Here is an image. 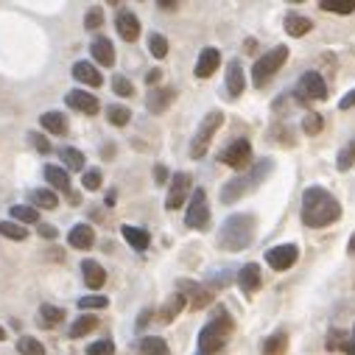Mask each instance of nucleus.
Returning <instances> with one entry per match:
<instances>
[{
  "mask_svg": "<svg viewBox=\"0 0 355 355\" xmlns=\"http://www.w3.org/2000/svg\"><path fill=\"white\" fill-rule=\"evenodd\" d=\"M341 219V204L325 188L311 185L302 193V224L311 230H322Z\"/></svg>",
  "mask_w": 355,
  "mask_h": 355,
  "instance_id": "nucleus-1",
  "label": "nucleus"
},
{
  "mask_svg": "<svg viewBox=\"0 0 355 355\" xmlns=\"http://www.w3.org/2000/svg\"><path fill=\"white\" fill-rule=\"evenodd\" d=\"M233 327H235V322H233V316L224 311V308H219L216 311V316H212L204 327H201V333H199V341H196V355H219L224 347H227V341H230V336H233Z\"/></svg>",
  "mask_w": 355,
  "mask_h": 355,
  "instance_id": "nucleus-2",
  "label": "nucleus"
},
{
  "mask_svg": "<svg viewBox=\"0 0 355 355\" xmlns=\"http://www.w3.org/2000/svg\"><path fill=\"white\" fill-rule=\"evenodd\" d=\"M255 230H257V219L252 212H235L230 216L219 233V246L227 249V252H244L252 238H255Z\"/></svg>",
  "mask_w": 355,
  "mask_h": 355,
  "instance_id": "nucleus-3",
  "label": "nucleus"
},
{
  "mask_svg": "<svg viewBox=\"0 0 355 355\" xmlns=\"http://www.w3.org/2000/svg\"><path fill=\"white\" fill-rule=\"evenodd\" d=\"M271 168H274V160H271V157L257 160L252 168H246V174H241V176H235V179H230V182L224 185V190H221V201H224V204L238 201V199H241V196H246L252 188L263 185V182L268 179Z\"/></svg>",
  "mask_w": 355,
  "mask_h": 355,
  "instance_id": "nucleus-4",
  "label": "nucleus"
},
{
  "mask_svg": "<svg viewBox=\"0 0 355 355\" xmlns=\"http://www.w3.org/2000/svg\"><path fill=\"white\" fill-rule=\"evenodd\" d=\"M289 62V48L286 45H277V48H271L268 53H263L255 64H252V84L260 90V87H266L274 76H277V70Z\"/></svg>",
  "mask_w": 355,
  "mask_h": 355,
  "instance_id": "nucleus-5",
  "label": "nucleus"
},
{
  "mask_svg": "<svg viewBox=\"0 0 355 355\" xmlns=\"http://www.w3.org/2000/svg\"><path fill=\"white\" fill-rule=\"evenodd\" d=\"M221 123H224V112H221V109H212V112L204 115V120L199 123V129H196V134H193V140H190V157H193V160H201V157L207 154V149H210V143H212V134L219 131Z\"/></svg>",
  "mask_w": 355,
  "mask_h": 355,
  "instance_id": "nucleus-6",
  "label": "nucleus"
},
{
  "mask_svg": "<svg viewBox=\"0 0 355 355\" xmlns=\"http://www.w3.org/2000/svg\"><path fill=\"white\" fill-rule=\"evenodd\" d=\"M185 224L190 230H207L210 227V204H207L204 188H193L190 190V204H188V212H185Z\"/></svg>",
  "mask_w": 355,
  "mask_h": 355,
  "instance_id": "nucleus-7",
  "label": "nucleus"
},
{
  "mask_svg": "<svg viewBox=\"0 0 355 355\" xmlns=\"http://www.w3.org/2000/svg\"><path fill=\"white\" fill-rule=\"evenodd\" d=\"M221 163H227L230 168H235L238 174H244L252 163V143L246 137H238V140H230V143L224 146V152L219 154Z\"/></svg>",
  "mask_w": 355,
  "mask_h": 355,
  "instance_id": "nucleus-8",
  "label": "nucleus"
},
{
  "mask_svg": "<svg viewBox=\"0 0 355 355\" xmlns=\"http://www.w3.org/2000/svg\"><path fill=\"white\" fill-rule=\"evenodd\" d=\"M297 95L313 98V101H325V98H327V82L322 79V73H316V70H308V73L300 76Z\"/></svg>",
  "mask_w": 355,
  "mask_h": 355,
  "instance_id": "nucleus-9",
  "label": "nucleus"
},
{
  "mask_svg": "<svg viewBox=\"0 0 355 355\" xmlns=\"http://www.w3.org/2000/svg\"><path fill=\"white\" fill-rule=\"evenodd\" d=\"M300 257V249L294 244H280L274 249L266 252V263L274 268V271H289Z\"/></svg>",
  "mask_w": 355,
  "mask_h": 355,
  "instance_id": "nucleus-10",
  "label": "nucleus"
},
{
  "mask_svg": "<svg viewBox=\"0 0 355 355\" xmlns=\"http://www.w3.org/2000/svg\"><path fill=\"white\" fill-rule=\"evenodd\" d=\"M179 294H182L185 302L193 305L196 311H201V308H207V305L212 302V291L204 289L201 282H193V280H179Z\"/></svg>",
  "mask_w": 355,
  "mask_h": 355,
  "instance_id": "nucleus-11",
  "label": "nucleus"
},
{
  "mask_svg": "<svg viewBox=\"0 0 355 355\" xmlns=\"http://www.w3.org/2000/svg\"><path fill=\"white\" fill-rule=\"evenodd\" d=\"M190 190H193L190 174H174V176H171V190H168L165 207H168V210H179V207L185 204V199L190 196Z\"/></svg>",
  "mask_w": 355,
  "mask_h": 355,
  "instance_id": "nucleus-12",
  "label": "nucleus"
},
{
  "mask_svg": "<svg viewBox=\"0 0 355 355\" xmlns=\"http://www.w3.org/2000/svg\"><path fill=\"white\" fill-rule=\"evenodd\" d=\"M64 101H67L70 109H76V112H82V115H98V109H101L98 98H95L93 93H84V90H70V93L64 95Z\"/></svg>",
  "mask_w": 355,
  "mask_h": 355,
  "instance_id": "nucleus-13",
  "label": "nucleus"
},
{
  "mask_svg": "<svg viewBox=\"0 0 355 355\" xmlns=\"http://www.w3.org/2000/svg\"><path fill=\"white\" fill-rule=\"evenodd\" d=\"M219 64H221V51L219 48H204L199 53V62H196L193 73H196V79H210L219 70Z\"/></svg>",
  "mask_w": 355,
  "mask_h": 355,
  "instance_id": "nucleus-14",
  "label": "nucleus"
},
{
  "mask_svg": "<svg viewBox=\"0 0 355 355\" xmlns=\"http://www.w3.org/2000/svg\"><path fill=\"white\" fill-rule=\"evenodd\" d=\"M115 26H118V34H120L126 42H134V39L140 37V20H137V15L129 12V9H120V12H118Z\"/></svg>",
  "mask_w": 355,
  "mask_h": 355,
  "instance_id": "nucleus-15",
  "label": "nucleus"
},
{
  "mask_svg": "<svg viewBox=\"0 0 355 355\" xmlns=\"http://www.w3.org/2000/svg\"><path fill=\"white\" fill-rule=\"evenodd\" d=\"M238 286L252 297L255 291H260L263 286V274H260V266L257 263H246L241 271H238Z\"/></svg>",
  "mask_w": 355,
  "mask_h": 355,
  "instance_id": "nucleus-16",
  "label": "nucleus"
},
{
  "mask_svg": "<svg viewBox=\"0 0 355 355\" xmlns=\"http://www.w3.org/2000/svg\"><path fill=\"white\" fill-rule=\"evenodd\" d=\"M73 79L87 84V87H101L104 84V76H101V70L93 64V62H76L73 64Z\"/></svg>",
  "mask_w": 355,
  "mask_h": 355,
  "instance_id": "nucleus-17",
  "label": "nucleus"
},
{
  "mask_svg": "<svg viewBox=\"0 0 355 355\" xmlns=\"http://www.w3.org/2000/svg\"><path fill=\"white\" fill-rule=\"evenodd\" d=\"M174 98H176V90H171V87L152 90V93H149V101H146V109H149L152 115H163V112L174 104Z\"/></svg>",
  "mask_w": 355,
  "mask_h": 355,
  "instance_id": "nucleus-18",
  "label": "nucleus"
},
{
  "mask_svg": "<svg viewBox=\"0 0 355 355\" xmlns=\"http://www.w3.org/2000/svg\"><path fill=\"white\" fill-rule=\"evenodd\" d=\"M244 90H246L244 67H241V62L235 59V62H230V64H227V93H230L233 98H238Z\"/></svg>",
  "mask_w": 355,
  "mask_h": 355,
  "instance_id": "nucleus-19",
  "label": "nucleus"
},
{
  "mask_svg": "<svg viewBox=\"0 0 355 355\" xmlns=\"http://www.w3.org/2000/svg\"><path fill=\"white\" fill-rule=\"evenodd\" d=\"M90 53H93V59H95L98 64H104V67H112V64H115V48H112V42H109L107 37H95L93 45H90Z\"/></svg>",
  "mask_w": 355,
  "mask_h": 355,
  "instance_id": "nucleus-20",
  "label": "nucleus"
},
{
  "mask_svg": "<svg viewBox=\"0 0 355 355\" xmlns=\"http://www.w3.org/2000/svg\"><path fill=\"white\" fill-rule=\"evenodd\" d=\"M120 235H123V238H126V244H129L131 249H137V252L149 249V244H152V235H149L146 230L131 227V224H123V227H120Z\"/></svg>",
  "mask_w": 355,
  "mask_h": 355,
  "instance_id": "nucleus-21",
  "label": "nucleus"
},
{
  "mask_svg": "<svg viewBox=\"0 0 355 355\" xmlns=\"http://www.w3.org/2000/svg\"><path fill=\"white\" fill-rule=\"evenodd\" d=\"M67 241H70V246H73V249H90L95 244V233H93L90 224H76L73 230H70Z\"/></svg>",
  "mask_w": 355,
  "mask_h": 355,
  "instance_id": "nucleus-22",
  "label": "nucleus"
},
{
  "mask_svg": "<svg viewBox=\"0 0 355 355\" xmlns=\"http://www.w3.org/2000/svg\"><path fill=\"white\" fill-rule=\"evenodd\" d=\"M82 277H84V282H87L90 289H101L104 282H107V271H104V266L95 263V260H84V263H82Z\"/></svg>",
  "mask_w": 355,
  "mask_h": 355,
  "instance_id": "nucleus-23",
  "label": "nucleus"
},
{
  "mask_svg": "<svg viewBox=\"0 0 355 355\" xmlns=\"http://www.w3.org/2000/svg\"><path fill=\"white\" fill-rule=\"evenodd\" d=\"M311 31H313V20H308L305 15L291 12V15L286 17V34H291V37H305V34H311Z\"/></svg>",
  "mask_w": 355,
  "mask_h": 355,
  "instance_id": "nucleus-24",
  "label": "nucleus"
},
{
  "mask_svg": "<svg viewBox=\"0 0 355 355\" xmlns=\"http://www.w3.org/2000/svg\"><path fill=\"white\" fill-rule=\"evenodd\" d=\"M45 179H48V185H51L53 190L70 193V174H67L64 168H59V165H45Z\"/></svg>",
  "mask_w": 355,
  "mask_h": 355,
  "instance_id": "nucleus-25",
  "label": "nucleus"
},
{
  "mask_svg": "<svg viewBox=\"0 0 355 355\" xmlns=\"http://www.w3.org/2000/svg\"><path fill=\"white\" fill-rule=\"evenodd\" d=\"M137 352H140V355H171L165 338H160V336H149V338H143V341L137 344Z\"/></svg>",
  "mask_w": 355,
  "mask_h": 355,
  "instance_id": "nucleus-26",
  "label": "nucleus"
},
{
  "mask_svg": "<svg viewBox=\"0 0 355 355\" xmlns=\"http://www.w3.org/2000/svg\"><path fill=\"white\" fill-rule=\"evenodd\" d=\"M39 123H42V129L45 131H51V134H67V118L62 115V112H45L42 118H39Z\"/></svg>",
  "mask_w": 355,
  "mask_h": 355,
  "instance_id": "nucleus-27",
  "label": "nucleus"
},
{
  "mask_svg": "<svg viewBox=\"0 0 355 355\" xmlns=\"http://www.w3.org/2000/svg\"><path fill=\"white\" fill-rule=\"evenodd\" d=\"M185 305H188L185 297H182V294H174V297L165 302V308L160 311V325H171V322L179 316V311H182Z\"/></svg>",
  "mask_w": 355,
  "mask_h": 355,
  "instance_id": "nucleus-28",
  "label": "nucleus"
},
{
  "mask_svg": "<svg viewBox=\"0 0 355 355\" xmlns=\"http://www.w3.org/2000/svg\"><path fill=\"white\" fill-rule=\"evenodd\" d=\"M28 199H31V207L37 210V207H42V210H53L56 204H59V196L53 193V190H31L28 193Z\"/></svg>",
  "mask_w": 355,
  "mask_h": 355,
  "instance_id": "nucleus-29",
  "label": "nucleus"
},
{
  "mask_svg": "<svg viewBox=\"0 0 355 355\" xmlns=\"http://www.w3.org/2000/svg\"><path fill=\"white\" fill-rule=\"evenodd\" d=\"M9 212H12V219L17 224H39V212L31 204H15Z\"/></svg>",
  "mask_w": 355,
  "mask_h": 355,
  "instance_id": "nucleus-30",
  "label": "nucleus"
},
{
  "mask_svg": "<svg viewBox=\"0 0 355 355\" xmlns=\"http://www.w3.org/2000/svg\"><path fill=\"white\" fill-rule=\"evenodd\" d=\"M95 327H98V319L90 316V313H84V316H79L73 325H70V338H82V336L93 333Z\"/></svg>",
  "mask_w": 355,
  "mask_h": 355,
  "instance_id": "nucleus-31",
  "label": "nucleus"
},
{
  "mask_svg": "<svg viewBox=\"0 0 355 355\" xmlns=\"http://www.w3.org/2000/svg\"><path fill=\"white\" fill-rule=\"evenodd\" d=\"M59 157H62V163H64V171H67V168H70V171H84V165H87V160H84V154H82L79 149H62Z\"/></svg>",
  "mask_w": 355,
  "mask_h": 355,
  "instance_id": "nucleus-32",
  "label": "nucleus"
},
{
  "mask_svg": "<svg viewBox=\"0 0 355 355\" xmlns=\"http://www.w3.org/2000/svg\"><path fill=\"white\" fill-rule=\"evenodd\" d=\"M0 235L9 238V241H26L28 238V230L17 221H0Z\"/></svg>",
  "mask_w": 355,
  "mask_h": 355,
  "instance_id": "nucleus-33",
  "label": "nucleus"
},
{
  "mask_svg": "<svg viewBox=\"0 0 355 355\" xmlns=\"http://www.w3.org/2000/svg\"><path fill=\"white\" fill-rule=\"evenodd\" d=\"M39 316H42L45 327H56V325H62V322H64V311H62V308H56V305H48V302L39 308Z\"/></svg>",
  "mask_w": 355,
  "mask_h": 355,
  "instance_id": "nucleus-34",
  "label": "nucleus"
},
{
  "mask_svg": "<svg viewBox=\"0 0 355 355\" xmlns=\"http://www.w3.org/2000/svg\"><path fill=\"white\" fill-rule=\"evenodd\" d=\"M319 6L325 12H333V15H352L355 12V0H322Z\"/></svg>",
  "mask_w": 355,
  "mask_h": 355,
  "instance_id": "nucleus-35",
  "label": "nucleus"
},
{
  "mask_svg": "<svg viewBox=\"0 0 355 355\" xmlns=\"http://www.w3.org/2000/svg\"><path fill=\"white\" fill-rule=\"evenodd\" d=\"M17 352H20V355H45V347H42L34 336H20Z\"/></svg>",
  "mask_w": 355,
  "mask_h": 355,
  "instance_id": "nucleus-36",
  "label": "nucleus"
},
{
  "mask_svg": "<svg viewBox=\"0 0 355 355\" xmlns=\"http://www.w3.org/2000/svg\"><path fill=\"white\" fill-rule=\"evenodd\" d=\"M107 118H109L112 126H126L131 120V112L126 107H120V104H112V107H107Z\"/></svg>",
  "mask_w": 355,
  "mask_h": 355,
  "instance_id": "nucleus-37",
  "label": "nucleus"
},
{
  "mask_svg": "<svg viewBox=\"0 0 355 355\" xmlns=\"http://www.w3.org/2000/svg\"><path fill=\"white\" fill-rule=\"evenodd\" d=\"M336 165H338V171H349V168L355 165V140H349V143H347V146L338 152Z\"/></svg>",
  "mask_w": 355,
  "mask_h": 355,
  "instance_id": "nucleus-38",
  "label": "nucleus"
},
{
  "mask_svg": "<svg viewBox=\"0 0 355 355\" xmlns=\"http://www.w3.org/2000/svg\"><path fill=\"white\" fill-rule=\"evenodd\" d=\"M149 51L154 59H165L168 56V39L163 34H149Z\"/></svg>",
  "mask_w": 355,
  "mask_h": 355,
  "instance_id": "nucleus-39",
  "label": "nucleus"
},
{
  "mask_svg": "<svg viewBox=\"0 0 355 355\" xmlns=\"http://www.w3.org/2000/svg\"><path fill=\"white\" fill-rule=\"evenodd\" d=\"M322 126H325V118H322L319 112H308V115L302 118V131H305V134H319Z\"/></svg>",
  "mask_w": 355,
  "mask_h": 355,
  "instance_id": "nucleus-40",
  "label": "nucleus"
},
{
  "mask_svg": "<svg viewBox=\"0 0 355 355\" xmlns=\"http://www.w3.org/2000/svg\"><path fill=\"white\" fill-rule=\"evenodd\" d=\"M107 305H109V300L101 297V294H90V297H82V300H79V308H82V311H101V308H107Z\"/></svg>",
  "mask_w": 355,
  "mask_h": 355,
  "instance_id": "nucleus-41",
  "label": "nucleus"
},
{
  "mask_svg": "<svg viewBox=\"0 0 355 355\" xmlns=\"http://www.w3.org/2000/svg\"><path fill=\"white\" fill-rule=\"evenodd\" d=\"M112 90H115V95H120V98H131V95H134V87H131V82H129L126 76H115V79H112Z\"/></svg>",
  "mask_w": 355,
  "mask_h": 355,
  "instance_id": "nucleus-42",
  "label": "nucleus"
},
{
  "mask_svg": "<svg viewBox=\"0 0 355 355\" xmlns=\"http://www.w3.org/2000/svg\"><path fill=\"white\" fill-rule=\"evenodd\" d=\"M87 355H115V344L109 338H101V341H93L87 347Z\"/></svg>",
  "mask_w": 355,
  "mask_h": 355,
  "instance_id": "nucleus-43",
  "label": "nucleus"
},
{
  "mask_svg": "<svg viewBox=\"0 0 355 355\" xmlns=\"http://www.w3.org/2000/svg\"><path fill=\"white\" fill-rule=\"evenodd\" d=\"M82 185H84V190H98V188H101V171H98V168H90V171H84V176H82Z\"/></svg>",
  "mask_w": 355,
  "mask_h": 355,
  "instance_id": "nucleus-44",
  "label": "nucleus"
},
{
  "mask_svg": "<svg viewBox=\"0 0 355 355\" xmlns=\"http://www.w3.org/2000/svg\"><path fill=\"white\" fill-rule=\"evenodd\" d=\"M28 143L39 152V154H48L51 152V143H48V137L45 134H39V131H28Z\"/></svg>",
  "mask_w": 355,
  "mask_h": 355,
  "instance_id": "nucleus-45",
  "label": "nucleus"
},
{
  "mask_svg": "<svg viewBox=\"0 0 355 355\" xmlns=\"http://www.w3.org/2000/svg\"><path fill=\"white\" fill-rule=\"evenodd\" d=\"M101 26H104V12H101V9H90L87 17H84V28L95 31V28H101Z\"/></svg>",
  "mask_w": 355,
  "mask_h": 355,
  "instance_id": "nucleus-46",
  "label": "nucleus"
},
{
  "mask_svg": "<svg viewBox=\"0 0 355 355\" xmlns=\"http://www.w3.org/2000/svg\"><path fill=\"white\" fill-rule=\"evenodd\" d=\"M338 347H344V336H341L338 330H330V333H327V349L333 352V349H338Z\"/></svg>",
  "mask_w": 355,
  "mask_h": 355,
  "instance_id": "nucleus-47",
  "label": "nucleus"
},
{
  "mask_svg": "<svg viewBox=\"0 0 355 355\" xmlns=\"http://www.w3.org/2000/svg\"><path fill=\"white\" fill-rule=\"evenodd\" d=\"M154 182H157V185H165V182H168V168H165L163 163L154 165Z\"/></svg>",
  "mask_w": 355,
  "mask_h": 355,
  "instance_id": "nucleus-48",
  "label": "nucleus"
},
{
  "mask_svg": "<svg viewBox=\"0 0 355 355\" xmlns=\"http://www.w3.org/2000/svg\"><path fill=\"white\" fill-rule=\"evenodd\" d=\"M37 233L45 238V241H53L59 233H56V227H51V224H37Z\"/></svg>",
  "mask_w": 355,
  "mask_h": 355,
  "instance_id": "nucleus-49",
  "label": "nucleus"
},
{
  "mask_svg": "<svg viewBox=\"0 0 355 355\" xmlns=\"http://www.w3.org/2000/svg\"><path fill=\"white\" fill-rule=\"evenodd\" d=\"M352 107H355V90H349V93L338 101V109H352Z\"/></svg>",
  "mask_w": 355,
  "mask_h": 355,
  "instance_id": "nucleus-50",
  "label": "nucleus"
},
{
  "mask_svg": "<svg viewBox=\"0 0 355 355\" xmlns=\"http://www.w3.org/2000/svg\"><path fill=\"white\" fill-rule=\"evenodd\" d=\"M160 79H163V70L160 67H154V70H149V76H146V84H160Z\"/></svg>",
  "mask_w": 355,
  "mask_h": 355,
  "instance_id": "nucleus-51",
  "label": "nucleus"
},
{
  "mask_svg": "<svg viewBox=\"0 0 355 355\" xmlns=\"http://www.w3.org/2000/svg\"><path fill=\"white\" fill-rule=\"evenodd\" d=\"M149 319H152V311H143V313H140V316H137V325H134V327H137V330H143Z\"/></svg>",
  "mask_w": 355,
  "mask_h": 355,
  "instance_id": "nucleus-52",
  "label": "nucleus"
},
{
  "mask_svg": "<svg viewBox=\"0 0 355 355\" xmlns=\"http://www.w3.org/2000/svg\"><path fill=\"white\" fill-rule=\"evenodd\" d=\"M344 352H347V355H355V338H347V341H344Z\"/></svg>",
  "mask_w": 355,
  "mask_h": 355,
  "instance_id": "nucleus-53",
  "label": "nucleus"
},
{
  "mask_svg": "<svg viewBox=\"0 0 355 355\" xmlns=\"http://www.w3.org/2000/svg\"><path fill=\"white\" fill-rule=\"evenodd\" d=\"M160 9H171V12H174L176 3H174V0H160Z\"/></svg>",
  "mask_w": 355,
  "mask_h": 355,
  "instance_id": "nucleus-54",
  "label": "nucleus"
},
{
  "mask_svg": "<svg viewBox=\"0 0 355 355\" xmlns=\"http://www.w3.org/2000/svg\"><path fill=\"white\" fill-rule=\"evenodd\" d=\"M6 338V330H3V325H0V341H3Z\"/></svg>",
  "mask_w": 355,
  "mask_h": 355,
  "instance_id": "nucleus-55",
  "label": "nucleus"
}]
</instances>
